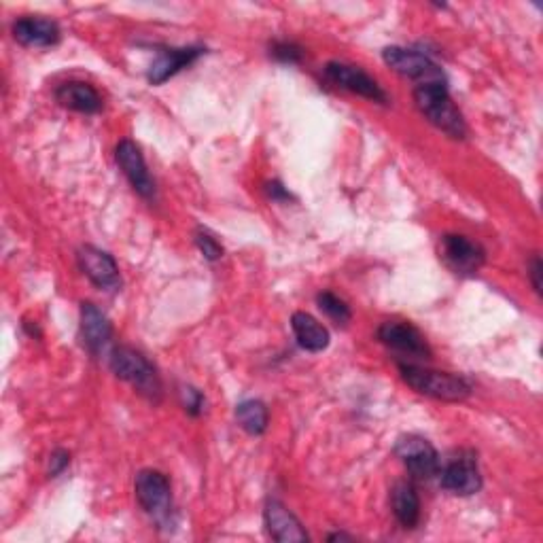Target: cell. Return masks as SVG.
Listing matches in <instances>:
<instances>
[{"label":"cell","mask_w":543,"mask_h":543,"mask_svg":"<svg viewBox=\"0 0 543 543\" xmlns=\"http://www.w3.org/2000/svg\"><path fill=\"white\" fill-rule=\"evenodd\" d=\"M414 102L435 128L452 138H465L467 126L457 104L452 102L446 83H429L414 87Z\"/></svg>","instance_id":"1"},{"label":"cell","mask_w":543,"mask_h":543,"mask_svg":"<svg viewBox=\"0 0 543 543\" xmlns=\"http://www.w3.org/2000/svg\"><path fill=\"white\" fill-rule=\"evenodd\" d=\"M399 374L416 393L442 401H463L471 395V384L463 376L435 372L414 363H399Z\"/></svg>","instance_id":"2"},{"label":"cell","mask_w":543,"mask_h":543,"mask_svg":"<svg viewBox=\"0 0 543 543\" xmlns=\"http://www.w3.org/2000/svg\"><path fill=\"white\" fill-rule=\"evenodd\" d=\"M111 370L119 380H126L128 384L153 401L162 395V380L157 376L153 363L134 348L121 346L115 348L111 355Z\"/></svg>","instance_id":"3"},{"label":"cell","mask_w":543,"mask_h":543,"mask_svg":"<svg viewBox=\"0 0 543 543\" xmlns=\"http://www.w3.org/2000/svg\"><path fill=\"white\" fill-rule=\"evenodd\" d=\"M136 499L140 507L160 524H166L172 514V493H170V482L162 474V471L155 469H143L136 476L134 482Z\"/></svg>","instance_id":"4"},{"label":"cell","mask_w":543,"mask_h":543,"mask_svg":"<svg viewBox=\"0 0 543 543\" xmlns=\"http://www.w3.org/2000/svg\"><path fill=\"white\" fill-rule=\"evenodd\" d=\"M387 66H391L397 75L412 79L416 85L429 83H446L444 70L437 66L429 56L420 54L414 49L404 47H387L382 54Z\"/></svg>","instance_id":"5"},{"label":"cell","mask_w":543,"mask_h":543,"mask_svg":"<svg viewBox=\"0 0 543 543\" xmlns=\"http://www.w3.org/2000/svg\"><path fill=\"white\" fill-rule=\"evenodd\" d=\"M395 454L416 480H431L442 469L440 454L420 435H401L395 444Z\"/></svg>","instance_id":"6"},{"label":"cell","mask_w":543,"mask_h":543,"mask_svg":"<svg viewBox=\"0 0 543 543\" xmlns=\"http://www.w3.org/2000/svg\"><path fill=\"white\" fill-rule=\"evenodd\" d=\"M440 257L444 264L457 274H476L486 264V251L482 244L461 234H446L440 240Z\"/></svg>","instance_id":"7"},{"label":"cell","mask_w":543,"mask_h":543,"mask_svg":"<svg viewBox=\"0 0 543 543\" xmlns=\"http://www.w3.org/2000/svg\"><path fill=\"white\" fill-rule=\"evenodd\" d=\"M325 77L334 85L342 87V90H348L374 102H387V94H384L378 81L367 75L359 66L344 64V62H329L325 66Z\"/></svg>","instance_id":"8"},{"label":"cell","mask_w":543,"mask_h":543,"mask_svg":"<svg viewBox=\"0 0 543 543\" xmlns=\"http://www.w3.org/2000/svg\"><path fill=\"white\" fill-rule=\"evenodd\" d=\"M378 340L393 348L395 353L414 357V359H429L431 348L425 342L423 334L410 323H399V321H387L378 327Z\"/></svg>","instance_id":"9"},{"label":"cell","mask_w":543,"mask_h":543,"mask_svg":"<svg viewBox=\"0 0 543 543\" xmlns=\"http://www.w3.org/2000/svg\"><path fill=\"white\" fill-rule=\"evenodd\" d=\"M440 482L442 488H446L452 495L469 497L476 495L482 488V476L478 469V461L469 454H461V457L452 459L444 469H440Z\"/></svg>","instance_id":"10"},{"label":"cell","mask_w":543,"mask_h":543,"mask_svg":"<svg viewBox=\"0 0 543 543\" xmlns=\"http://www.w3.org/2000/svg\"><path fill=\"white\" fill-rule=\"evenodd\" d=\"M79 266L83 274L92 280V283L102 291H117L121 287V276L117 261L107 251H100L96 247H81L79 249Z\"/></svg>","instance_id":"11"},{"label":"cell","mask_w":543,"mask_h":543,"mask_svg":"<svg viewBox=\"0 0 543 543\" xmlns=\"http://www.w3.org/2000/svg\"><path fill=\"white\" fill-rule=\"evenodd\" d=\"M115 160H117L121 172L126 174V179L130 181L136 194L151 200L155 196V183L151 179V174L145 164V157H143V153H140L138 145L132 143V140H121L115 149Z\"/></svg>","instance_id":"12"},{"label":"cell","mask_w":543,"mask_h":543,"mask_svg":"<svg viewBox=\"0 0 543 543\" xmlns=\"http://www.w3.org/2000/svg\"><path fill=\"white\" fill-rule=\"evenodd\" d=\"M113 338V327L107 314L96 304H81V340L92 357H100Z\"/></svg>","instance_id":"13"},{"label":"cell","mask_w":543,"mask_h":543,"mask_svg":"<svg viewBox=\"0 0 543 543\" xmlns=\"http://www.w3.org/2000/svg\"><path fill=\"white\" fill-rule=\"evenodd\" d=\"M264 518H266V527H268L270 537L278 543L308 541L310 539L306 529L302 527V522L297 520V516L293 512H289L287 507L276 499L268 501Z\"/></svg>","instance_id":"14"},{"label":"cell","mask_w":543,"mask_h":543,"mask_svg":"<svg viewBox=\"0 0 543 543\" xmlns=\"http://www.w3.org/2000/svg\"><path fill=\"white\" fill-rule=\"evenodd\" d=\"M204 54L202 47H177V49H164L157 54L155 62L149 68V81L153 85H162L170 77L181 73L183 68L194 64Z\"/></svg>","instance_id":"15"},{"label":"cell","mask_w":543,"mask_h":543,"mask_svg":"<svg viewBox=\"0 0 543 543\" xmlns=\"http://www.w3.org/2000/svg\"><path fill=\"white\" fill-rule=\"evenodd\" d=\"M13 37L26 47H51L60 41V26L45 17H22L13 24Z\"/></svg>","instance_id":"16"},{"label":"cell","mask_w":543,"mask_h":543,"mask_svg":"<svg viewBox=\"0 0 543 543\" xmlns=\"http://www.w3.org/2000/svg\"><path fill=\"white\" fill-rule=\"evenodd\" d=\"M56 100L62 104V107L85 113V115H94L102 109V98L94 85L85 83V81H66L56 90Z\"/></svg>","instance_id":"17"},{"label":"cell","mask_w":543,"mask_h":543,"mask_svg":"<svg viewBox=\"0 0 543 543\" xmlns=\"http://www.w3.org/2000/svg\"><path fill=\"white\" fill-rule=\"evenodd\" d=\"M291 327L297 344L308 353H321L329 346V331L323 323L312 317L308 312H295L291 317Z\"/></svg>","instance_id":"18"},{"label":"cell","mask_w":543,"mask_h":543,"mask_svg":"<svg viewBox=\"0 0 543 543\" xmlns=\"http://www.w3.org/2000/svg\"><path fill=\"white\" fill-rule=\"evenodd\" d=\"M393 514L404 529H414L420 520V499L414 484L397 482L391 490Z\"/></svg>","instance_id":"19"},{"label":"cell","mask_w":543,"mask_h":543,"mask_svg":"<svg viewBox=\"0 0 543 543\" xmlns=\"http://www.w3.org/2000/svg\"><path fill=\"white\" fill-rule=\"evenodd\" d=\"M236 420H238V425L249 435H261L268 429L270 412H268L264 401L247 399L236 406Z\"/></svg>","instance_id":"20"},{"label":"cell","mask_w":543,"mask_h":543,"mask_svg":"<svg viewBox=\"0 0 543 543\" xmlns=\"http://www.w3.org/2000/svg\"><path fill=\"white\" fill-rule=\"evenodd\" d=\"M317 304L334 323L346 325L350 321V308L346 306L344 300H340L336 293H331V291L319 293L317 295Z\"/></svg>","instance_id":"21"},{"label":"cell","mask_w":543,"mask_h":543,"mask_svg":"<svg viewBox=\"0 0 543 543\" xmlns=\"http://www.w3.org/2000/svg\"><path fill=\"white\" fill-rule=\"evenodd\" d=\"M270 54H272L274 60L283 62V64H297V62H302V58H304L302 47L291 43V41H278V43H274L272 49H270Z\"/></svg>","instance_id":"22"},{"label":"cell","mask_w":543,"mask_h":543,"mask_svg":"<svg viewBox=\"0 0 543 543\" xmlns=\"http://www.w3.org/2000/svg\"><path fill=\"white\" fill-rule=\"evenodd\" d=\"M196 244L208 261H217L223 257V247L217 242V238L210 236L206 230L196 232Z\"/></svg>","instance_id":"23"},{"label":"cell","mask_w":543,"mask_h":543,"mask_svg":"<svg viewBox=\"0 0 543 543\" xmlns=\"http://www.w3.org/2000/svg\"><path fill=\"white\" fill-rule=\"evenodd\" d=\"M181 404L189 416H200L204 412L206 399L194 387H181Z\"/></svg>","instance_id":"24"},{"label":"cell","mask_w":543,"mask_h":543,"mask_svg":"<svg viewBox=\"0 0 543 543\" xmlns=\"http://www.w3.org/2000/svg\"><path fill=\"white\" fill-rule=\"evenodd\" d=\"M68 463H70V454L66 450H56L54 454H51V461H49V476L58 478L68 467Z\"/></svg>","instance_id":"25"},{"label":"cell","mask_w":543,"mask_h":543,"mask_svg":"<svg viewBox=\"0 0 543 543\" xmlns=\"http://www.w3.org/2000/svg\"><path fill=\"white\" fill-rule=\"evenodd\" d=\"M266 194L274 202H289L291 200V194L285 189V185L278 183V181H272V183L266 185Z\"/></svg>","instance_id":"26"},{"label":"cell","mask_w":543,"mask_h":543,"mask_svg":"<svg viewBox=\"0 0 543 543\" xmlns=\"http://www.w3.org/2000/svg\"><path fill=\"white\" fill-rule=\"evenodd\" d=\"M531 280H533L535 291L541 293V259L539 257H533L531 261Z\"/></svg>","instance_id":"27"},{"label":"cell","mask_w":543,"mask_h":543,"mask_svg":"<svg viewBox=\"0 0 543 543\" xmlns=\"http://www.w3.org/2000/svg\"><path fill=\"white\" fill-rule=\"evenodd\" d=\"M342 539H353L350 535H344V533H334L329 535V541H342Z\"/></svg>","instance_id":"28"}]
</instances>
